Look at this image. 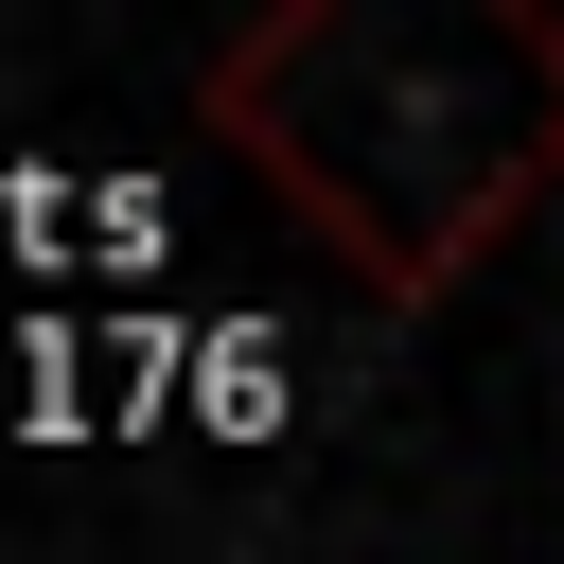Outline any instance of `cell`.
Masks as SVG:
<instances>
[{
    "label": "cell",
    "instance_id": "1",
    "mask_svg": "<svg viewBox=\"0 0 564 564\" xmlns=\"http://www.w3.org/2000/svg\"><path fill=\"white\" fill-rule=\"evenodd\" d=\"M194 106L370 300H458L564 194V0H282Z\"/></svg>",
    "mask_w": 564,
    "mask_h": 564
}]
</instances>
